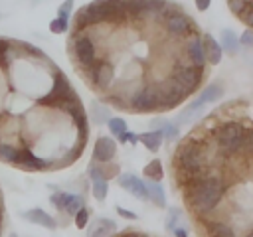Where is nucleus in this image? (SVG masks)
Listing matches in <instances>:
<instances>
[{
	"instance_id": "obj_1",
	"label": "nucleus",
	"mask_w": 253,
	"mask_h": 237,
	"mask_svg": "<svg viewBox=\"0 0 253 237\" xmlns=\"http://www.w3.org/2000/svg\"><path fill=\"white\" fill-rule=\"evenodd\" d=\"M223 196V184L210 176L204 180H198L194 184V194H192V203L198 211H210L217 205V201Z\"/></svg>"
},
{
	"instance_id": "obj_2",
	"label": "nucleus",
	"mask_w": 253,
	"mask_h": 237,
	"mask_svg": "<svg viewBox=\"0 0 253 237\" xmlns=\"http://www.w3.org/2000/svg\"><path fill=\"white\" fill-rule=\"evenodd\" d=\"M69 53L73 55L75 63L89 69L97 61V45L87 34H75L69 41Z\"/></svg>"
},
{
	"instance_id": "obj_3",
	"label": "nucleus",
	"mask_w": 253,
	"mask_h": 237,
	"mask_svg": "<svg viewBox=\"0 0 253 237\" xmlns=\"http://www.w3.org/2000/svg\"><path fill=\"white\" fill-rule=\"evenodd\" d=\"M217 142L229 150V152H235V150H241L245 146V128L237 122H227L219 128L217 132Z\"/></svg>"
},
{
	"instance_id": "obj_4",
	"label": "nucleus",
	"mask_w": 253,
	"mask_h": 237,
	"mask_svg": "<svg viewBox=\"0 0 253 237\" xmlns=\"http://www.w3.org/2000/svg\"><path fill=\"white\" fill-rule=\"evenodd\" d=\"M178 162H180V168L186 172V174H196L204 168V152L198 144L190 142V144H184L182 150L178 152Z\"/></svg>"
},
{
	"instance_id": "obj_5",
	"label": "nucleus",
	"mask_w": 253,
	"mask_h": 237,
	"mask_svg": "<svg viewBox=\"0 0 253 237\" xmlns=\"http://www.w3.org/2000/svg\"><path fill=\"white\" fill-rule=\"evenodd\" d=\"M85 71H87V79H89L97 89L109 87L111 81H113V77H115V67H113V63H109V61H105V59L95 61V63H93L89 69H85Z\"/></svg>"
},
{
	"instance_id": "obj_6",
	"label": "nucleus",
	"mask_w": 253,
	"mask_h": 237,
	"mask_svg": "<svg viewBox=\"0 0 253 237\" xmlns=\"http://www.w3.org/2000/svg\"><path fill=\"white\" fill-rule=\"evenodd\" d=\"M130 105H132V109L138 111V113L156 109V107L160 105V91H158V87L150 85V87H144V89L136 91V93L132 95V99H130Z\"/></svg>"
},
{
	"instance_id": "obj_7",
	"label": "nucleus",
	"mask_w": 253,
	"mask_h": 237,
	"mask_svg": "<svg viewBox=\"0 0 253 237\" xmlns=\"http://www.w3.org/2000/svg\"><path fill=\"white\" fill-rule=\"evenodd\" d=\"M172 81L184 91V93H190L196 89L198 81H200V69L194 67V65H182V67H176L174 75H172Z\"/></svg>"
},
{
	"instance_id": "obj_8",
	"label": "nucleus",
	"mask_w": 253,
	"mask_h": 237,
	"mask_svg": "<svg viewBox=\"0 0 253 237\" xmlns=\"http://www.w3.org/2000/svg\"><path fill=\"white\" fill-rule=\"evenodd\" d=\"M158 91H160V105H162V107H166V109L176 107V105L186 97V93H184V91H182L174 81L164 83L162 87H158Z\"/></svg>"
},
{
	"instance_id": "obj_9",
	"label": "nucleus",
	"mask_w": 253,
	"mask_h": 237,
	"mask_svg": "<svg viewBox=\"0 0 253 237\" xmlns=\"http://www.w3.org/2000/svg\"><path fill=\"white\" fill-rule=\"evenodd\" d=\"M119 184H121L123 188H126L134 198H138V199H148V188H146V184H144L140 178H136L134 174H121V176H119Z\"/></svg>"
},
{
	"instance_id": "obj_10",
	"label": "nucleus",
	"mask_w": 253,
	"mask_h": 237,
	"mask_svg": "<svg viewBox=\"0 0 253 237\" xmlns=\"http://www.w3.org/2000/svg\"><path fill=\"white\" fill-rule=\"evenodd\" d=\"M117 152V142L111 136H99L93 148V158L97 162H109Z\"/></svg>"
},
{
	"instance_id": "obj_11",
	"label": "nucleus",
	"mask_w": 253,
	"mask_h": 237,
	"mask_svg": "<svg viewBox=\"0 0 253 237\" xmlns=\"http://www.w3.org/2000/svg\"><path fill=\"white\" fill-rule=\"evenodd\" d=\"M164 28H166V32H170L174 36H184L190 30V20L180 12H172V14L166 16Z\"/></svg>"
},
{
	"instance_id": "obj_12",
	"label": "nucleus",
	"mask_w": 253,
	"mask_h": 237,
	"mask_svg": "<svg viewBox=\"0 0 253 237\" xmlns=\"http://www.w3.org/2000/svg\"><path fill=\"white\" fill-rule=\"evenodd\" d=\"M200 41H202V49H204L206 59H208L210 63H219V61H221L223 51H221L219 43L215 41V38H213L211 34H204V38H202Z\"/></svg>"
},
{
	"instance_id": "obj_13",
	"label": "nucleus",
	"mask_w": 253,
	"mask_h": 237,
	"mask_svg": "<svg viewBox=\"0 0 253 237\" xmlns=\"http://www.w3.org/2000/svg\"><path fill=\"white\" fill-rule=\"evenodd\" d=\"M24 217H26L28 221H32V223H38V225L45 227V229H55V227H57L55 219H53L47 211H43V209H40V207H34V209L24 211Z\"/></svg>"
},
{
	"instance_id": "obj_14",
	"label": "nucleus",
	"mask_w": 253,
	"mask_h": 237,
	"mask_svg": "<svg viewBox=\"0 0 253 237\" xmlns=\"http://www.w3.org/2000/svg\"><path fill=\"white\" fill-rule=\"evenodd\" d=\"M186 55H188V59H190V65H194V67H204V63H206V55H204V49H202V41L198 40V38H192L190 41H188V45H186Z\"/></svg>"
},
{
	"instance_id": "obj_15",
	"label": "nucleus",
	"mask_w": 253,
	"mask_h": 237,
	"mask_svg": "<svg viewBox=\"0 0 253 237\" xmlns=\"http://www.w3.org/2000/svg\"><path fill=\"white\" fill-rule=\"evenodd\" d=\"M221 95H223V87H221V85H217V83H211V85H208V87L202 91V95H200L198 103H200V105L215 103V101H219V99H221Z\"/></svg>"
},
{
	"instance_id": "obj_16",
	"label": "nucleus",
	"mask_w": 253,
	"mask_h": 237,
	"mask_svg": "<svg viewBox=\"0 0 253 237\" xmlns=\"http://www.w3.org/2000/svg\"><path fill=\"white\" fill-rule=\"evenodd\" d=\"M138 140L150 150V152H156L162 144V132L160 130H150V132H144L138 136Z\"/></svg>"
},
{
	"instance_id": "obj_17",
	"label": "nucleus",
	"mask_w": 253,
	"mask_h": 237,
	"mask_svg": "<svg viewBox=\"0 0 253 237\" xmlns=\"http://www.w3.org/2000/svg\"><path fill=\"white\" fill-rule=\"evenodd\" d=\"M18 158H20V150H18L16 146L0 142V162H4V164H10V166H16Z\"/></svg>"
},
{
	"instance_id": "obj_18",
	"label": "nucleus",
	"mask_w": 253,
	"mask_h": 237,
	"mask_svg": "<svg viewBox=\"0 0 253 237\" xmlns=\"http://www.w3.org/2000/svg\"><path fill=\"white\" fill-rule=\"evenodd\" d=\"M111 231H115V223L111 219H99L89 229V237H107Z\"/></svg>"
},
{
	"instance_id": "obj_19",
	"label": "nucleus",
	"mask_w": 253,
	"mask_h": 237,
	"mask_svg": "<svg viewBox=\"0 0 253 237\" xmlns=\"http://www.w3.org/2000/svg\"><path fill=\"white\" fill-rule=\"evenodd\" d=\"M146 188H148V199H152L156 205L164 207V203H166V196H164L162 186H160L158 182H150V184H146Z\"/></svg>"
},
{
	"instance_id": "obj_20",
	"label": "nucleus",
	"mask_w": 253,
	"mask_h": 237,
	"mask_svg": "<svg viewBox=\"0 0 253 237\" xmlns=\"http://www.w3.org/2000/svg\"><path fill=\"white\" fill-rule=\"evenodd\" d=\"M219 47H221V51L233 53L235 47H237V36L231 30H223L221 32V43H219Z\"/></svg>"
},
{
	"instance_id": "obj_21",
	"label": "nucleus",
	"mask_w": 253,
	"mask_h": 237,
	"mask_svg": "<svg viewBox=\"0 0 253 237\" xmlns=\"http://www.w3.org/2000/svg\"><path fill=\"white\" fill-rule=\"evenodd\" d=\"M81 207H85V199H83L81 196H77V194H69V198H67V201H65L63 211H65V213H69V215H75Z\"/></svg>"
},
{
	"instance_id": "obj_22",
	"label": "nucleus",
	"mask_w": 253,
	"mask_h": 237,
	"mask_svg": "<svg viewBox=\"0 0 253 237\" xmlns=\"http://www.w3.org/2000/svg\"><path fill=\"white\" fill-rule=\"evenodd\" d=\"M208 231H210L211 237H233L231 227L225 225V223H221V221H213V223H210V225H208Z\"/></svg>"
},
{
	"instance_id": "obj_23",
	"label": "nucleus",
	"mask_w": 253,
	"mask_h": 237,
	"mask_svg": "<svg viewBox=\"0 0 253 237\" xmlns=\"http://www.w3.org/2000/svg\"><path fill=\"white\" fill-rule=\"evenodd\" d=\"M166 10L164 0H144V16H158Z\"/></svg>"
},
{
	"instance_id": "obj_24",
	"label": "nucleus",
	"mask_w": 253,
	"mask_h": 237,
	"mask_svg": "<svg viewBox=\"0 0 253 237\" xmlns=\"http://www.w3.org/2000/svg\"><path fill=\"white\" fill-rule=\"evenodd\" d=\"M144 174L152 180V182H158L162 178V164L158 160H150L146 166H144Z\"/></svg>"
},
{
	"instance_id": "obj_25",
	"label": "nucleus",
	"mask_w": 253,
	"mask_h": 237,
	"mask_svg": "<svg viewBox=\"0 0 253 237\" xmlns=\"http://www.w3.org/2000/svg\"><path fill=\"white\" fill-rule=\"evenodd\" d=\"M107 122H109V130H111V134H115V136H121L123 132H126V122H125L123 118L115 117V118H109Z\"/></svg>"
},
{
	"instance_id": "obj_26",
	"label": "nucleus",
	"mask_w": 253,
	"mask_h": 237,
	"mask_svg": "<svg viewBox=\"0 0 253 237\" xmlns=\"http://www.w3.org/2000/svg\"><path fill=\"white\" fill-rule=\"evenodd\" d=\"M107 190H109L107 180H95L93 182V196H95L97 201H103L107 198Z\"/></svg>"
},
{
	"instance_id": "obj_27",
	"label": "nucleus",
	"mask_w": 253,
	"mask_h": 237,
	"mask_svg": "<svg viewBox=\"0 0 253 237\" xmlns=\"http://www.w3.org/2000/svg\"><path fill=\"white\" fill-rule=\"evenodd\" d=\"M93 118H95L97 124H103V122H107L111 117H109V111H107L105 107H101L99 103H93Z\"/></svg>"
},
{
	"instance_id": "obj_28",
	"label": "nucleus",
	"mask_w": 253,
	"mask_h": 237,
	"mask_svg": "<svg viewBox=\"0 0 253 237\" xmlns=\"http://www.w3.org/2000/svg\"><path fill=\"white\" fill-rule=\"evenodd\" d=\"M67 198H69V194H67V192H55V194H51V196H49V201H51V205H53V207H57V209H61V211H63Z\"/></svg>"
},
{
	"instance_id": "obj_29",
	"label": "nucleus",
	"mask_w": 253,
	"mask_h": 237,
	"mask_svg": "<svg viewBox=\"0 0 253 237\" xmlns=\"http://www.w3.org/2000/svg\"><path fill=\"white\" fill-rule=\"evenodd\" d=\"M67 26H69V22H67V20H61V18H55V20L49 22V30H51L53 34H63V32H67Z\"/></svg>"
},
{
	"instance_id": "obj_30",
	"label": "nucleus",
	"mask_w": 253,
	"mask_h": 237,
	"mask_svg": "<svg viewBox=\"0 0 253 237\" xmlns=\"http://www.w3.org/2000/svg\"><path fill=\"white\" fill-rule=\"evenodd\" d=\"M71 8H73V0H65V2L59 6V10H57V18H61V20H67V22H69V16H71Z\"/></svg>"
},
{
	"instance_id": "obj_31",
	"label": "nucleus",
	"mask_w": 253,
	"mask_h": 237,
	"mask_svg": "<svg viewBox=\"0 0 253 237\" xmlns=\"http://www.w3.org/2000/svg\"><path fill=\"white\" fill-rule=\"evenodd\" d=\"M87 221H89V211H87V207H81V209L75 213V225H77L79 229H83V227L87 225Z\"/></svg>"
},
{
	"instance_id": "obj_32",
	"label": "nucleus",
	"mask_w": 253,
	"mask_h": 237,
	"mask_svg": "<svg viewBox=\"0 0 253 237\" xmlns=\"http://www.w3.org/2000/svg\"><path fill=\"white\" fill-rule=\"evenodd\" d=\"M227 6L233 14H243L245 12V6H247V0H227Z\"/></svg>"
},
{
	"instance_id": "obj_33",
	"label": "nucleus",
	"mask_w": 253,
	"mask_h": 237,
	"mask_svg": "<svg viewBox=\"0 0 253 237\" xmlns=\"http://www.w3.org/2000/svg\"><path fill=\"white\" fill-rule=\"evenodd\" d=\"M239 43H241V45H245V47H253V30H251V28H249V30H245V32L241 34Z\"/></svg>"
},
{
	"instance_id": "obj_34",
	"label": "nucleus",
	"mask_w": 253,
	"mask_h": 237,
	"mask_svg": "<svg viewBox=\"0 0 253 237\" xmlns=\"http://www.w3.org/2000/svg\"><path fill=\"white\" fill-rule=\"evenodd\" d=\"M162 130H164L166 138H176V136H178V126H176V124H172V122H164Z\"/></svg>"
},
{
	"instance_id": "obj_35",
	"label": "nucleus",
	"mask_w": 253,
	"mask_h": 237,
	"mask_svg": "<svg viewBox=\"0 0 253 237\" xmlns=\"http://www.w3.org/2000/svg\"><path fill=\"white\" fill-rule=\"evenodd\" d=\"M89 176H91V180H93V182H95V180H105L103 170H101V168H97V166H91V168H89Z\"/></svg>"
},
{
	"instance_id": "obj_36",
	"label": "nucleus",
	"mask_w": 253,
	"mask_h": 237,
	"mask_svg": "<svg viewBox=\"0 0 253 237\" xmlns=\"http://www.w3.org/2000/svg\"><path fill=\"white\" fill-rule=\"evenodd\" d=\"M249 150V154H253V130H245V146Z\"/></svg>"
},
{
	"instance_id": "obj_37",
	"label": "nucleus",
	"mask_w": 253,
	"mask_h": 237,
	"mask_svg": "<svg viewBox=\"0 0 253 237\" xmlns=\"http://www.w3.org/2000/svg\"><path fill=\"white\" fill-rule=\"evenodd\" d=\"M119 138H121L123 142H130V144H134V142L138 140V136H134L132 132H123V134H121Z\"/></svg>"
},
{
	"instance_id": "obj_38",
	"label": "nucleus",
	"mask_w": 253,
	"mask_h": 237,
	"mask_svg": "<svg viewBox=\"0 0 253 237\" xmlns=\"http://www.w3.org/2000/svg\"><path fill=\"white\" fill-rule=\"evenodd\" d=\"M117 211H119V215H121V217H128V219H136V213H132V211H128V209H123V207H117Z\"/></svg>"
},
{
	"instance_id": "obj_39",
	"label": "nucleus",
	"mask_w": 253,
	"mask_h": 237,
	"mask_svg": "<svg viewBox=\"0 0 253 237\" xmlns=\"http://www.w3.org/2000/svg\"><path fill=\"white\" fill-rule=\"evenodd\" d=\"M210 2H211V0H196V8H198L200 12H206V10L210 8Z\"/></svg>"
},
{
	"instance_id": "obj_40",
	"label": "nucleus",
	"mask_w": 253,
	"mask_h": 237,
	"mask_svg": "<svg viewBox=\"0 0 253 237\" xmlns=\"http://www.w3.org/2000/svg\"><path fill=\"white\" fill-rule=\"evenodd\" d=\"M176 217H178V211H170V215H168V223H166V227H168V229H174Z\"/></svg>"
},
{
	"instance_id": "obj_41",
	"label": "nucleus",
	"mask_w": 253,
	"mask_h": 237,
	"mask_svg": "<svg viewBox=\"0 0 253 237\" xmlns=\"http://www.w3.org/2000/svg\"><path fill=\"white\" fill-rule=\"evenodd\" d=\"M245 22H247V26H249V28H253V10L245 16Z\"/></svg>"
},
{
	"instance_id": "obj_42",
	"label": "nucleus",
	"mask_w": 253,
	"mask_h": 237,
	"mask_svg": "<svg viewBox=\"0 0 253 237\" xmlns=\"http://www.w3.org/2000/svg\"><path fill=\"white\" fill-rule=\"evenodd\" d=\"M174 233H176V237H186V231L184 229H176Z\"/></svg>"
},
{
	"instance_id": "obj_43",
	"label": "nucleus",
	"mask_w": 253,
	"mask_h": 237,
	"mask_svg": "<svg viewBox=\"0 0 253 237\" xmlns=\"http://www.w3.org/2000/svg\"><path fill=\"white\" fill-rule=\"evenodd\" d=\"M247 237H253V231H249V233H247Z\"/></svg>"
},
{
	"instance_id": "obj_44",
	"label": "nucleus",
	"mask_w": 253,
	"mask_h": 237,
	"mask_svg": "<svg viewBox=\"0 0 253 237\" xmlns=\"http://www.w3.org/2000/svg\"><path fill=\"white\" fill-rule=\"evenodd\" d=\"M130 237H144V235H130Z\"/></svg>"
},
{
	"instance_id": "obj_45",
	"label": "nucleus",
	"mask_w": 253,
	"mask_h": 237,
	"mask_svg": "<svg viewBox=\"0 0 253 237\" xmlns=\"http://www.w3.org/2000/svg\"><path fill=\"white\" fill-rule=\"evenodd\" d=\"M10 237H18V235H16V233H12V235H10Z\"/></svg>"
}]
</instances>
